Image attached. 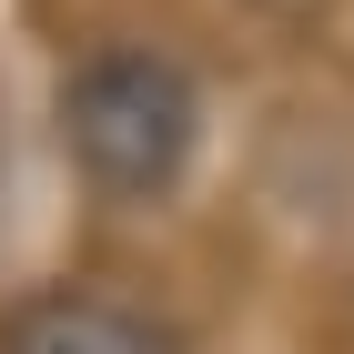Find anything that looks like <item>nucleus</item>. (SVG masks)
Listing matches in <instances>:
<instances>
[{"label": "nucleus", "instance_id": "obj_1", "mask_svg": "<svg viewBox=\"0 0 354 354\" xmlns=\"http://www.w3.org/2000/svg\"><path fill=\"white\" fill-rule=\"evenodd\" d=\"M61 132L91 183L111 192H172L203 152V91L162 51H91L61 91Z\"/></svg>", "mask_w": 354, "mask_h": 354}, {"label": "nucleus", "instance_id": "obj_2", "mask_svg": "<svg viewBox=\"0 0 354 354\" xmlns=\"http://www.w3.org/2000/svg\"><path fill=\"white\" fill-rule=\"evenodd\" d=\"M0 354H172V334L111 294H30L0 324Z\"/></svg>", "mask_w": 354, "mask_h": 354}]
</instances>
